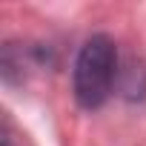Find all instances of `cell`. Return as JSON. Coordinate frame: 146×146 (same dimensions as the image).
Wrapping results in <instances>:
<instances>
[{
  "label": "cell",
  "mask_w": 146,
  "mask_h": 146,
  "mask_svg": "<svg viewBox=\"0 0 146 146\" xmlns=\"http://www.w3.org/2000/svg\"><path fill=\"white\" fill-rule=\"evenodd\" d=\"M117 78V49L109 35H92L75 60V98L83 109H98L109 100Z\"/></svg>",
  "instance_id": "1"
},
{
  "label": "cell",
  "mask_w": 146,
  "mask_h": 146,
  "mask_svg": "<svg viewBox=\"0 0 146 146\" xmlns=\"http://www.w3.org/2000/svg\"><path fill=\"white\" fill-rule=\"evenodd\" d=\"M3 146H15V143H12V140H9V137H3Z\"/></svg>",
  "instance_id": "2"
}]
</instances>
